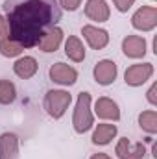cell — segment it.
<instances>
[{
  "mask_svg": "<svg viewBox=\"0 0 157 159\" xmlns=\"http://www.w3.org/2000/svg\"><path fill=\"white\" fill-rule=\"evenodd\" d=\"M115 156L118 159H144L146 146L142 143H131L128 137H120L115 144Z\"/></svg>",
  "mask_w": 157,
  "mask_h": 159,
  "instance_id": "obj_11",
  "label": "cell"
},
{
  "mask_svg": "<svg viewBox=\"0 0 157 159\" xmlns=\"http://www.w3.org/2000/svg\"><path fill=\"white\" fill-rule=\"evenodd\" d=\"M17 100V87L11 80L0 78V106H11Z\"/></svg>",
  "mask_w": 157,
  "mask_h": 159,
  "instance_id": "obj_19",
  "label": "cell"
},
{
  "mask_svg": "<svg viewBox=\"0 0 157 159\" xmlns=\"http://www.w3.org/2000/svg\"><path fill=\"white\" fill-rule=\"evenodd\" d=\"M83 13H85V17L89 20H92L96 24H102V22H107L109 20L111 7H109L107 0H85Z\"/></svg>",
  "mask_w": 157,
  "mask_h": 159,
  "instance_id": "obj_12",
  "label": "cell"
},
{
  "mask_svg": "<svg viewBox=\"0 0 157 159\" xmlns=\"http://www.w3.org/2000/svg\"><path fill=\"white\" fill-rule=\"evenodd\" d=\"M92 113L98 117L100 120H105V122H118L120 120V106L113 98L109 96H100L94 100V107H92Z\"/></svg>",
  "mask_w": 157,
  "mask_h": 159,
  "instance_id": "obj_8",
  "label": "cell"
},
{
  "mask_svg": "<svg viewBox=\"0 0 157 159\" xmlns=\"http://www.w3.org/2000/svg\"><path fill=\"white\" fill-rule=\"evenodd\" d=\"M117 76H118V65L113 59H100V61H96V65L92 69V78H94V81L98 85H102V87L113 85Z\"/></svg>",
  "mask_w": 157,
  "mask_h": 159,
  "instance_id": "obj_7",
  "label": "cell"
},
{
  "mask_svg": "<svg viewBox=\"0 0 157 159\" xmlns=\"http://www.w3.org/2000/svg\"><path fill=\"white\" fill-rule=\"evenodd\" d=\"M131 26L142 34L154 32L157 28V7L155 6H141L131 15Z\"/></svg>",
  "mask_w": 157,
  "mask_h": 159,
  "instance_id": "obj_5",
  "label": "cell"
},
{
  "mask_svg": "<svg viewBox=\"0 0 157 159\" xmlns=\"http://www.w3.org/2000/svg\"><path fill=\"white\" fill-rule=\"evenodd\" d=\"M48 78H50V81H54L61 87H72L78 81V70L69 63L56 61L48 69Z\"/></svg>",
  "mask_w": 157,
  "mask_h": 159,
  "instance_id": "obj_6",
  "label": "cell"
},
{
  "mask_svg": "<svg viewBox=\"0 0 157 159\" xmlns=\"http://www.w3.org/2000/svg\"><path fill=\"white\" fill-rule=\"evenodd\" d=\"M81 35L92 50H104L109 44V39H111L109 32L105 28L96 26V24H83L81 26Z\"/></svg>",
  "mask_w": 157,
  "mask_h": 159,
  "instance_id": "obj_9",
  "label": "cell"
},
{
  "mask_svg": "<svg viewBox=\"0 0 157 159\" xmlns=\"http://www.w3.org/2000/svg\"><path fill=\"white\" fill-rule=\"evenodd\" d=\"M81 2L83 0H57V4H59V7H63L65 11H78L79 6H81Z\"/></svg>",
  "mask_w": 157,
  "mask_h": 159,
  "instance_id": "obj_21",
  "label": "cell"
},
{
  "mask_svg": "<svg viewBox=\"0 0 157 159\" xmlns=\"http://www.w3.org/2000/svg\"><path fill=\"white\" fill-rule=\"evenodd\" d=\"M63 43H65V32L59 26H56V28H52V30L46 32V35L37 44V48H39L41 52H44V54H54V52H57L61 48Z\"/></svg>",
  "mask_w": 157,
  "mask_h": 159,
  "instance_id": "obj_16",
  "label": "cell"
},
{
  "mask_svg": "<svg viewBox=\"0 0 157 159\" xmlns=\"http://www.w3.org/2000/svg\"><path fill=\"white\" fill-rule=\"evenodd\" d=\"M70 104H72V94L65 89H50L44 93V98H43V107L46 115L54 120L63 119Z\"/></svg>",
  "mask_w": 157,
  "mask_h": 159,
  "instance_id": "obj_3",
  "label": "cell"
},
{
  "mask_svg": "<svg viewBox=\"0 0 157 159\" xmlns=\"http://www.w3.org/2000/svg\"><path fill=\"white\" fill-rule=\"evenodd\" d=\"M22 52H24V46L20 43H17L15 39L6 37V39L0 41V56H4V57H9V59L20 57Z\"/></svg>",
  "mask_w": 157,
  "mask_h": 159,
  "instance_id": "obj_20",
  "label": "cell"
},
{
  "mask_svg": "<svg viewBox=\"0 0 157 159\" xmlns=\"http://www.w3.org/2000/svg\"><path fill=\"white\" fill-rule=\"evenodd\" d=\"M20 139L13 131L0 133V159H19Z\"/></svg>",
  "mask_w": 157,
  "mask_h": 159,
  "instance_id": "obj_14",
  "label": "cell"
},
{
  "mask_svg": "<svg viewBox=\"0 0 157 159\" xmlns=\"http://www.w3.org/2000/svg\"><path fill=\"white\" fill-rule=\"evenodd\" d=\"M152 156L157 159V144H155V143H154V146H152Z\"/></svg>",
  "mask_w": 157,
  "mask_h": 159,
  "instance_id": "obj_26",
  "label": "cell"
},
{
  "mask_svg": "<svg viewBox=\"0 0 157 159\" xmlns=\"http://www.w3.org/2000/svg\"><path fill=\"white\" fill-rule=\"evenodd\" d=\"M150 2H155V0H150Z\"/></svg>",
  "mask_w": 157,
  "mask_h": 159,
  "instance_id": "obj_27",
  "label": "cell"
},
{
  "mask_svg": "<svg viewBox=\"0 0 157 159\" xmlns=\"http://www.w3.org/2000/svg\"><path fill=\"white\" fill-rule=\"evenodd\" d=\"M111 2H113L115 9L120 11V13H128L133 7V4H135V0H111Z\"/></svg>",
  "mask_w": 157,
  "mask_h": 159,
  "instance_id": "obj_22",
  "label": "cell"
},
{
  "mask_svg": "<svg viewBox=\"0 0 157 159\" xmlns=\"http://www.w3.org/2000/svg\"><path fill=\"white\" fill-rule=\"evenodd\" d=\"M9 37V26H7V20L4 15H0V41Z\"/></svg>",
  "mask_w": 157,
  "mask_h": 159,
  "instance_id": "obj_24",
  "label": "cell"
},
{
  "mask_svg": "<svg viewBox=\"0 0 157 159\" xmlns=\"http://www.w3.org/2000/svg\"><path fill=\"white\" fill-rule=\"evenodd\" d=\"M89 159H113L109 154H105V152H98V154H92Z\"/></svg>",
  "mask_w": 157,
  "mask_h": 159,
  "instance_id": "obj_25",
  "label": "cell"
},
{
  "mask_svg": "<svg viewBox=\"0 0 157 159\" xmlns=\"http://www.w3.org/2000/svg\"><path fill=\"white\" fill-rule=\"evenodd\" d=\"M94 126V113H92V94L89 91L78 93L76 106L72 111V128L78 135L91 131Z\"/></svg>",
  "mask_w": 157,
  "mask_h": 159,
  "instance_id": "obj_2",
  "label": "cell"
},
{
  "mask_svg": "<svg viewBox=\"0 0 157 159\" xmlns=\"http://www.w3.org/2000/svg\"><path fill=\"white\" fill-rule=\"evenodd\" d=\"M152 76H154V63L150 61L133 63L124 70V83L128 87H141L148 80H152Z\"/></svg>",
  "mask_w": 157,
  "mask_h": 159,
  "instance_id": "obj_4",
  "label": "cell"
},
{
  "mask_svg": "<svg viewBox=\"0 0 157 159\" xmlns=\"http://www.w3.org/2000/svg\"><path fill=\"white\" fill-rule=\"evenodd\" d=\"M2 7L9 26V37L24 48H35L46 32L61 20L57 0H4Z\"/></svg>",
  "mask_w": 157,
  "mask_h": 159,
  "instance_id": "obj_1",
  "label": "cell"
},
{
  "mask_svg": "<svg viewBox=\"0 0 157 159\" xmlns=\"http://www.w3.org/2000/svg\"><path fill=\"white\" fill-rule=\"evenodd\" d=\"M39 70V63L34 56H20L13 63V74L20 80H32Z\"/></svg>",
  "mask_w": 157,
  "mask_h": 159,
  "instance_id": "obj_15",
  "label": "cell"
},
{
  "mask_svg": "<svg viewBox=\"0 0 157 159\" xmlns=\"http://www.w3.org/2000/svg\"><path fill=\"white\" fill-rule=\"evenodd\" d=\"M65 56L70 61H74V63L85 61V56H87L85 44H83V41L79 39L78 35H69L65 39Z\"/></svg>",
  "mask_w": 157,
  "mask_h": 159,
  "instance_id": "obj_17",
  "label": "cell"
},
{
  "mask_svg": "<svg viewBox=\"0 0 157 159\" xmlns=\"http://www.w3.org/2000/svg\"><path fill=\"white\" fill-rule=\"evenodd\" d=\"M118 128L117 124H109V122H102L92 126V135H91V143L94 146H107L113 143V139H117Z\"/></svg>",
  "mask_w": 157,
  "mask_h": 159,
  "instance_id": "obj_13",
  "label": "cell"
},
{
  "mask_svg": "<svg viewBox=\"0 0 157 159\" xmlns=\"http://www.w3.org/2000/svg\"><path fill=\"white\" fill-rule=\"evenodd\" d=\"M122 54L128 57V59H142L148 52V43L144 39V35H126L122 39Z\"/></svg>",
  "mask_w": 157,
  "mask_h": 159,
  "instance_id": "obj_10",
  "label": "cell"
},
{
  "mask_svg": "<svg viewBox=\"0 0 157 159\" xmlns=\"http://www.w3.org/2000/svg\"><path fill=\"white\" fill-rule=\"evenodd\" d=\"M137 122H139V128L146 133V135H155L157 133V111L155 109H146V111H141L139 117H137Z\"/></svg>",
  "mask_w": 157,
  "mask_h": 159,
  "instance_id": "obj_18",
  "label": "cell"
},
{
  "mask_svg": "<svg viewBox=\"0 0 157 159\" xmlns=\"http://www.w3.org/2000/svg\"><path fill=\"white\" fill-rule=\"evenodd\" d=\"M146 102L150 104V106H157V81H154L152 85H150V89L146 91Z\"/></svg>",
  "mask_w": 157,
  "mask_h": 159,
  "instance_id": "obj_23",
  "label": "cell"
}]
</instances>
